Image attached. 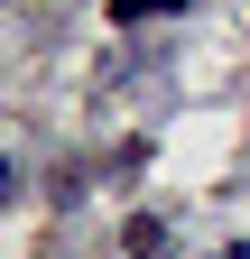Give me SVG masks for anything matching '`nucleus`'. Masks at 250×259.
I'll use <instances>...</instances> for the list:
<instances>
[{"label":"nucleus","mask_w":250,"mask_h":259,"mask_svg":"<svg viewBox=\"0 0 250 259\" xmlns=\"http://www.w3.org/2000/svg\"><path fill=\"white\" fill-rule=\"evenodd\" d=\"M111 19H120V28H139V19H176V0H111Z\"/></svg>","instance_id":"f257e3e1"},{"label":"nucleus","mask_w":250,"mask_h":259,"mask_svg":"<svg viewBox=\"0 0 250 259\" xmlns=\"http://www.w3.org/2000/svg\"><path fill=\"white\" fill-rule=\"evenodd\" d=\"M213 259H250V250H241V241H223V250H213Z\"/></svg>","instance_id":"f03ea898"}]
</instances>
